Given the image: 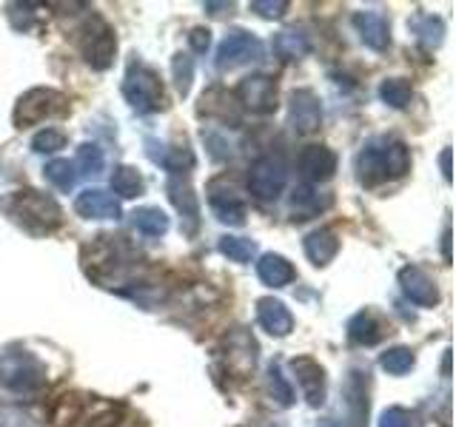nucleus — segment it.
Segmentation results:
<instances>
[{
    "instance_id": "nucleus-19",
    "label": "nucleus",
    "mask_w": 456,
    "mask_h": 427,
    "mask_svg": "<svg viewBox=\"0 0 456 427\" xmlns=\"http://www.w3.org/2000/svg\"><path fill=\"white\" fill-rule=\"evenodd\" d=\"M354 26L360 32L365 46H370L374 52H385L391 43V32H388V23L379 12H356L354 14Z\"/></svg>"
},
{
    "instance_id": "nucleus-34",
    "label": "nucleus",
    "mask_w": 456,
    "mask_h": 427,
    "mask_svg": "<svg viewBox=\"0 0 456 427\" xmlns=\"http://www.w3.org/2000/svg\"><path fill=\"white\" fill-rule=\"evenodd\" d=\"M268 384H271V393H274V399H277V402H280L282 407L294 405V391H291V384L285 382L280 365H274V362H271V367H268Z\"/></svg>"
},
{
    "instance_id": "nucleus-3",
    "label": "nucleus",
    "mask_w": 456,
    "mask_h": 427,
    "mask_svg": "<svg viewBox=\"0 0 456 427\" xmlns=\"http://www.w3.org/2000/svg\"><path fill=\"white\" fill-rule=\"evenodd\" d=\"M123 94L128 100L137 114H151V111H160L166 103V92H163V80L160 75L146 66L134 60L126 71V80H123Z\"/></svg>"
},
{
    "instance_id": "nucleus-25",
    "label": "nucleus",
    "mask_w": 456,
    "mask_h": 427,
    "mask_svg": "<svg viewBox=\"0 0 456 427\" xmlns=\"http://www.w3.org/2000/svg\"><path fill=\"white\" fill-rule=\"evenodd\" d=\"M274 52L280 60H299L311 52V40L303 28H282L274 37Z\"/></svg>"
},
{
    "instance_id": "nucleus-42",
    "label": "nucleus",
    "mask_w": 456,
    "mask_h": 427,
    "mask_svg": "<svg viewBox=\"0 0 456 427\" xmlns=\"http://www.w3.org/2000/svg\"><path fill=\"white\" fill-rule=\"evenodd\" d=\"M442 174H445V180H451V151L448 149L442 151Z\"/></svg>"
},
{
    "instance_id": "nucleus-27",
    "label": "nucleus",
    "mask_w": 456,
    "mask_h": 427,
    "mask_svg": "<svg viewBox=\"0 0 456 427\" xmlns=\"http://www.w3.org/2000/svg\"><path fill=\"white\" fill-rule=\"evenodd\" d=\"M132 222L140 234H146V237H163L168 231V217H166V211L160 208H137L132 214Z\"/></svg>"
},
{
    "instance_id": "nucleus-20",
    "label": "nucleus",
    "mask_w": 456,
    "mask_h": 427,
    "mask_svg": "<svg viewBox=\"0 0 456 427\" xmlns=\"http://www.w3.org/2000/svg\"><path fill=\"white\" fill-rule=\"evenodd\" d=\"M256 319H260V325L271 336H289L291 327H294L291 310L285 308L280 299H271V296H265V299L256 302Z\"/></svg>"
},
{
    "instance_id": "nucleus-6",
    "label": "nucleus",
    "mask_w": 456,
    "mask_h": 427,
    "mask_svg": "<svg viewBox=\"0 0 456 427\" xmlns=\"http://www.w3.org/2000/svg\"><path fill=\"white\" fill-rule=\"evenodd\" d=\"M285 180H289V168H285L282 157L265 154L248 171V191L256 199H263V203H271V199H277L282 194Z\"/></svg>"
},
{
    "instance_id": "nucleus-1",
    "label": "nucleus",
    "mask_w": 456,
    "mask_h": 427,
    "mask_svg": "<svg viewBox=\"0 0 456 427\" xmlns=\"http://www.w3.org/2000/svg\"><path fill=\"white\" fill-rule=\"evenodd\" d=\"M411 171V151L405 142L391 137H377L356 154V177L362 185H379L385 180H399Z\"/></svg>"
},
{
    "instance_id": "nucleus-33",
    "label": "nucleus",
    "mask_w": 456,
    "mask_h": 427,
    "mask_svg": "<svg viewBox=\"0 0 456 427\" xmlns=\"http://www.w3.org/2000/svg\"><path fill=\"white\" fill-rule=\"evenodd\" d=\"M379 365L388 370V374L403 376V374H408V370L413 367V353L408 348H391L388 353H382Z\"/></svg>"
},
{
    "instance_id": "nucleus-2",
    "label": "nucleus",
    "mask_w": 456,
    "mask_h": 427,
    "mask_svg": "<svg viewBox=\"0 0 456 427\" xmlns=\"http://www.w3.org/2000/svg\"><path fill=\"white\" fill-rule=\"evenodd\" d=\"M4 208L28 234H52L63 222V208L54 203V197L32 191V189L14 191L4 203Z\"/></svg>"
},
{
    "instance_id": "nucleus-7",
    "label": "nucleus",
    "mask_w": 456,
    "mask_h": 427,
    "mask_svg": "<svg viewBox=\"0 0 456 427\" xmlns=\"http://www.w3.org/2000/svg\"><path fill=\"white\" fill-rule=\"evenodd\" d=\"M80 49H83L86 63L94 71H106L114 60V52H118V37H114L111 26L103 18H92L83 28Z\"/></svg>"
},
{
    "instance_id": "nucleus-24",
    "label": "nucleus",
    "mask_w": 456,
    "mask_h": 427,
    "mask_svg": "<svg viewBox=\"0 0 456 427\" xmlns=\"http://www.w3.org/2000/svg\"><path fill=\"white\" fill-rule=\"evenodd\" d=\"M256 274L271 288H282V285H289L294 279V268L280 254H263L260 262H256Z\"/></svg>"
},
{
    "instance_id": "nucleus-10",
    "label": "nucleus",
    "mask_w": 456,
    "mask_h": 427,
    "mask_svg": "<svg viewBox=\"0 0 456 427\" xmlns=\"http://www.w3.org/2000/svg\"><path fill=\"white\" fill-rule=\"evenodd\" d=\"M206 194H208V203L217 214V220L225 225H242L246 222V203H242L240 191L234 189V182L228 180H211L206 185Z\"/></svg>"
},
{
    "instance_id": "nucleus-15",
    "label": "nucleus",
    "mask_w": 456,
    "mask_h": 427,
    "mask_svg": "<svg viewBox=\"0 0 456 427\" xmlns=\"http://www.w3.org/2000/svg\"><path fill=\"white\" fill-rule=\"evenodd\" d=\"M291 370L303 388V396L311 407H320L325 402V370L320 367V362H314L311 356H297L291 362Z\"/></svg>"
},
{
    "instance_id": "nucleus-16",
    "label": "nucleus",
    "mask_w": 456,
    "mask_h": 427,
    "mask_svg": "<svg viewBox=\"0 0 456 427\" xmlns=\"http://www.w3.org/2000/svg\"><path fill=\"white\" fill-rule=\"evenodd\" d=\"M346 405H348V419L346 424H331V427H365L368 419V374L362 370H351L346 382Z\"/></svg>"
},
{
    "instance_id": "nucleus-31",
    "label": "nucleus",
    "mask_w": 456,
    "mask_h": 427,
    "mask_svg": "<svg viewBox=\"0 0 456 427\" xmlns=\"http://www.w3.org/2000/svg\"><path fill=\"white\" fill-rule=\"evenodd\" d=\"M254 242L246 237H223L220 239V254H225L232 262H248L254 256Z\"/></svg>"
},
{
    "instance_id": "nucleus-30",
    "label": "nucleus",
    "mask_w": 456,
    "mask_h": 427,
    "mask_svg": "<svg viewBox=\"0 0 456 427\" xmlns=\"http://www.w3.org/2000/svg\"><path fill=\"white\" fill-rule=\"evenodd\" d=\"M103 165H106L103 149L94 146V142H83L77 149V163H75V168H80L77 174H100Z\"/></svg>"
},
{
    "instance_id": "nucleus-22",
    "label": "nucleus",
    "mask_w": 456,
    "mask_h": 427,
    "mask_svg": "<svg viewBox=\"0 0 456 427\" xmlns=\"http://www.w3.org/2000/svg\"><path fill=\"white\" fill-rule=\"evenodd\" d=\"M385 334H388V327H385V322L374 310H360L348 322V336H351V342H356V345H377Z\"/></svg>"
},
{
    "instance_id": "nucleus-39",
    "label": "nucleus",
    "mask_w": 456,
    "mask_h": 427,
    "mask_svg": "<svg viewBox=\"0 0 456 427\" xmlns=\"http://www.w3.org/2000/svg\"><path fill=\"white\" fill-rule=\"evenodd\" d=\"M285 9H289L285 0H251V12H256L260 18H268V20L282 18Z\"/></svg>"
},
{
    "instance_id": "nucleus-9",
    "label": "nucleus",
    "mask_w": 456,
    "mask_h": 427,
    "mask_svg": "<svg viewBox=\"0 0 456 427\" xmlns=\"http://www.w3.org/2000/svg\"><path fill=\"white\" fill-rule=\"evenodd\" d=\"M223 362H225V370L237 379H246L254 365H256V342L248 331H232L223 342Z\"/></svg>"
},
{
    "instance_id": "nucleus-38",
    "label": "nucleus",
    "mask_w": 456,
    "mask_h": 427,
    "mask_svg": "<svg viewBox=\"0 0 456 427\" xmlns=\"http://www.w3.org/2000/svg\"><path fill=\"white\" fill-rule=\"evenodd\" d=\"M417 35H419V40L425 43V46H439L442 43V35H445V26H442V20L439 18H422V20H417Z\"/></svg>"
},
{
    "instance_id": "nucleus-26",
    "label": "nucleus",
    "mask_w": 456,
    "mask_h": 427,
    "mask_svg": "<svg viewBox=\"0 0 456 427\" xmlns=\"http://www.w3.org/2000/svg\"><path fill=\"white\" fill-rule=\"evenodd\" d=\"M111 189L123 199H134V197H140L142 191H146V182H142V177L137 174V168L118 165V168H114V174H111Z\"/></svg>"
},
{
    "instance_id": "nucleus-5",
    "label": "nucleus",
    "mask_w": 456,
    "mask_h": 427,
    "mask_svg": "<svg viewBox=\"0 0 456 427\" xmlns=\"http://www.w3.org/2000/svg\"><path fill=\"white\" fill-rule=\"evenodd\" d=\"M0 382L14 393H35L46 382V370L32 353H6L0 359Z\"/></svg>"
},
{
    "instance_id": "nucleus-12",
    "label": "nucleus",
    "mask_w": 456,
    "mask_h": 427,
    "mask_svg": "<svg viewBox=\"0 0 456 427\" xmlns=\"http://www.w3.org/2000/svg\"><path fill=\"white\" fill-rule=\"evenodd\" d=\"M166 191L171 197V203L180 211V220H183V231L194 237L197 228H200V203H197V194L191 189V182L185 180L183 174H175L166 182Z\"/></svg>"
},
{
    "instance_id": "nucleus-18",
    "label": "nucleus",
    "mask_w": 456,
    "mask_h": 427,
    "mask_svg": "<svg viewBox=\"0 0 456 427\" xmlns=\"http://www.w3.org/2000/svg\"><path fill=\"white\" fill-rule=\"evenodd\" d=\"M337 171V157L325 146H308L299 154V174L308 182H325L331 180Z\"/></svg>"
},
{
    "instance_id": "nucleus-4",
    "label": "nucleus",
    "mask_w": 456,
    "mask_h": 427,
    "mask_svg": "<svg viewBox=\"0 0 456 427\" xmlns=\"http://www.w3.org/2000/svg\"><path fill=\"white\" fill-rule=\"evenodd\" d=\"M69 111V100L63 92L57 89H28L18 106H14V128H28V125H37L46 117H57V114H66Z\"/></svg>"
},
{
    "instance_id": "nucleus-8",
    "label": "nucleus",
    "mask_w": 456,
    "mask_h": 427,
    "mask_svg": "<svg viewBox=\"0 0 456 427\" xmlns=\"http://www.w3.org/2000/svg\"><path fill=\"white\" fill-rule=\"evenodd\" d=\"M254 60H263V43L256 40L254 35L242 32V28H234L228 35L220 49H217V68L228 71V68H237V66H246Z\"/></svg>"
},
{
    "instance_id": "nucleus-17",
    "label": "nucleus",
    "mask_w": 456,
    "mask_h": 427,
    "mask_svg": "<svg viewBox=\"0 0 456 427\" xmlns=\"http://www.w3.org/2000/svg\"><path fill=\"white\" fill-rule=\"evenodd\" d=\"M75 211L86 220H118L120 203H118V197L106 189H86L75 199Z\"/></svg>"
},
{
    "instance_id": "nucleus-14",
    "label": "nucleus",
    "mask_w": 456,
    "mask_h": 427,
    "mask_svg": "<svg viewBox=\"0 0 456 427\" xmlns=\"http://www.w3.org/2000/svg\"><path fill=\"white\" fill-rule=\"evenodd\" d=\"M399 285H403L405 296L411 299L413 305L419 308H434L439 305V288L436 282L425 274L419 265H405L399 270Z\"/></svg>"
},
{
    "instance_id": "nucleus-21",
    "label": "nucleus",
    "mask_w": 456,
    "mask_h": 427,
    "mask_svg": "<svg viewBox=\"0 0 456 427\" xmlns=\"http://www.w3.org/2000/svg\"><path fill=\"white\" fill-rule=\"evenodd\" d=\"M149 157L154 163H160L166 171H171V177L183 174L185 168L194 165V154L189 146H157V140H146Z\"/></svg>"
},
{
    "instance_id": "nucleus-29",
    "label": "nucleus",
    "mask_w": 456,
    "mask_h": 427,
    "mask_svg": "<svg viewBox=\"0 0 456 427\" xmlns=\"http://www.w3.org/2000/svg\"><path fill=\"white\" fill-rule=\"evenodd\" d=\"M43 174H46V180L61 191H71L77 182V168L69 160H52L46 168H43Z\"/></svg>"
},
{
    "instance_id": "nucleus-11",
    "label": "nucleus",
    "mask_w": 456,
    "mask_h": 427,
    "mask_svg": "<svg viewBox=\"0 0 456 427\" xmlns=\"http://www.w3.org/2000/svg\"><path fill=\"white\" fill-rule=\"evenodd\" d=\"M240 103L251 109L254 114H271L277 109V83L268 75H251L242 77L237 85Z\"/></svg>"
},
{
    "instance_id": "nucleus-41",
    "label": "nucleus",
    "mask_w": 456,
    "mask_h": 427,
    "mask_svg": "<svg viewBox=\"0 0 456 427\" xmlns=\"http://www.w3.org/2000/svg\"><path fill=\"white\" fill-rule=\"evenodd\" d=\"M189 43H191V49L194 52H200V54H203L208 46H211V32H208V28H191V35H189Z\"/></svg>"
},
{
    "instance_id": "nucleus-13",
    "label": "nucleus",
    "mask_w": 456,
    "mask_h": 427,
    "mask_svg": "<svg viewBox=\"0 0 456 427\" xmlns=\"http://www.w3.org/2000/svg\"><path fill=\"white\" fill-rule=\"evenodd\" d=\"M289 123L297 134H314L322 123V106L314 92L308 89H299L291 94V103H289Z\"/></svg>"
},
{
    "instance_id": "nucleus-40",
    "label": "nucleus",
    "mask_w": 456,
    "mask_h": 427,
    "mask_svg": "<svg viewBox=\"0 0 456 427\" xmlns=\"http://www.w3.org/2000/svg\"><path fill=\"white\" fill-rule=\"evenodd\" d=\"M379 427H411V416L403 407H388L379 416Z\"/></svg>"
},
{
    "instance_id": "nucleus-23",
    "label": "nucleus",
    "mask_w": 456,
    "mask_h": 427,
    "mask_svg": "<svg viewBox=\"0 0 456 427\" xmlns=\"http://www.w3.org/2000/svg\"><path fill=\"white\" fill-rule=\"evenodd\" d=\"M305 254L314 265H328L339 254V239L331 228H317L305 237Z\"/></svg>"
},
{
    "instance_id": "nucleus-35",
    "label": "nucleus",
    "mask_w": 456,
    "mask_h": 427,
    "mask_svg": "<svg viewBox=\"0 0 456 427\" xmlns=\"http://www.w3.org/2000/svg\"><path fill=\"white\" fill-rule=\"evenodd\" d=\"M77 416H80V402H77V396H61V399H57V405H54V410H52V422H54L57 427L71 424Z\"/></svg>"
},
{
    "instance_id": "nucleus-37",
    "label": "nucleus",
    "mask_w": 456,
    "mask_h": 427,
    "mask_svg": "<svg viewBox=\"0 0 456 427\" xmlns=\"http://www.w3.org/2000/svg\"><path fill=\"white\" fill-rule=\"evenodd\" d=\"M171 71H175V83L180 94H189L191 89V77H194V60L189 54H177L175 63H171Z\"/></svg>"
},
{
    "instance_id": "nucleus-36",
    "label": "nucleus",
    "mask_w": 456,
    "mask_h": 427,
    "mask_svg": "<svg viewBox=\"0 0 456 427\" xmlns=\"http://www.w3.org/2000/svg\"><path fill=\"white\" fill-rule=\"evenodd\" d=\"M63 146H66V134L57 132V128H43V132H37L35 140H32V149L37 154H54V151H61Z\"/></svg>"
},
{
    "instance_id": "nucleus-28",
    "label": "nucleus",
    "mask_w": 456,
    "mask_h": 427,
    "mask_svg": "<svg viewBox=\"0 0 456 427\" xmlns=\"http://www.w3.org/2000/svg\"><path fill=\"white\" fill-rule=\"evenodd\" d=\"M379 97L391 109H405L411 103V97H413V89H411V83L403 80V77H388V80H382V85H379Z\"/></svg>"
},
{
    "instance_id": "nucleus-43",
    "label": "nucleus",
    "mask_w": 456,
    "mask_h": 427,
    "mask_svg": "<svg viewBox=\"0 0 456 427\" xmlns=\"http://www.w3.org/2000/svg\"><path fill=\"white\" fill-rule=\"evenodd\" d=\"M442 254H445V262L451 260V231H445V237H442Z\"/></svg>"
},
{
    "instance_id": "nucleus-32",
    "label": "nucleus",
    "mask_w": 456,
    "mask_h": 427,
    "mask_svg": "<svg viewBox=\"0 0 456 427\" xmlns=\"http://www.w3.org/2000/svg\"><path fill=\"white\" fill-rule=\"evenodd\" d=\"M291 205H294V214H297V220H308L314 217L320 208H325L328 203H320V197L314 194L311 189H297L294 197H291Z\"/></svg>"
}]
</instances>
